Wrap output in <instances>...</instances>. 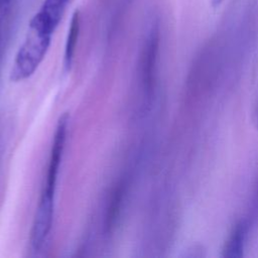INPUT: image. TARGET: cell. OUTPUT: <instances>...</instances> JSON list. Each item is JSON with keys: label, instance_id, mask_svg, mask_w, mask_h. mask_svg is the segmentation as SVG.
I'll use <instances>...</instances> for the list:
<instances>
[{"label": "cell", "instance_id": "cell-1", "mask_svg": "<svg viewBox=\"0 0 258 258\" xmlns=\"http://www.w3.org/2000/svg\"><path fill=\"white\" fill-rule=\"evenodd\" d=\"M50 40L51 35L30 28L25 41L16 53L9 75L11 82L24 81L35 73L46 54Z\"/></svg>", "mask_w": 258, "mask_h": 258}, {"label": "cell", "instance_id": "cell-2", "mask_svg": "<svg viewBox=\"0 0 258 258\" xmlns=\"http://www.w3.org/2000/svg\"><path fill=\"white\" fill-rule=\"evenodd\" d=\"M69 119H70L69 113L67 112L63 113L58 118L55 131H54L52 146H51L49 160H48L46 179L41 191V195L51 197V198L52 197L54 198V195H55L56 181H57L59 166L61 163V158H62L66 139H67Z\"/></svg>", "mask_w": 258, "mask_h": 258}, {"label": "cell", "instance_id": "cell-3", "mask_svg": "<svg viewBox=\"0 0 258 258\" xmlns=\"http://www.w3.org/2000/svg\"><path fill=\"white\" fill-rule=\"evenodd\" d=\"M53 212L54 199L40 196L30 232V244L34 250H39L45 243L51 230Z\"/></svg>", "mask_w": 258, "mask_h": 258}, {"label": "cell", "instance_id": "cell-4", "mask_svg": "<svg viewBox=\"0 0 258 258\" xmlns=\"http://www.w3.org/2000/svg\"><path fill=\"white\" fill-rule=\"evenodd\" d=\"M158 49L157 31H152L146 41L142 58V80L146 96H150L153 89L154 70Z\"/></svg>", "mask_w": 258, "mask_h": 258}, {"label": "cell", "instance_id": "cell-5", "mask_svg": "<svg viewBox=\"0 0 258 258\" xmlns=\"http://www.w3.org/2000/svg\"><path fill=\"white\" fill-rule=\"evenodd\" d=\"M69 1L70 0H45L42 8L33 19L42 27L53 32Z\"/></svg>", "mask_w": 258, "mask_h": 258}, {"label": "cell", "instance_id": "cell-6", "mask_svg": "<svg viewBox=\"0 0 258 258\" xmlns=\"http://www.w3.org/2000/svg\"><path fill=\"white\" fill-rule=\"evenodd\" d=\"M248 232V224L246 221H240L233 229L228 241L223 249L225 257H242L245 239Z\"/></svg>", "mask_w": 258, "mask_h": 258}, {"label": "cell", "instance_id": "cell-7", "mask_svg": "<svg viewBox=\"0 0 258 258\" xmlns=\"http://www.w3.org/2000/svg\"><path fill=\"white\" fill-rule=\"evenodd\" d=\"M79 31H80V20H79V13L76 12L72 18L69 34H68V39L66 43V49H64V57H63V66L66 72H70L74 56H75V51H76V46H77V41H78V36H79Z\"/></svg>", "mask_w": 258, "mask_h": 258}, {"label": "cell", "instance_id": "cell-8", "mask_svg": "<svg viewBox=\"0 0 258 258\" xmlns=\"http://www.w3.org/2000/svg\"><path fill=\"white\" fill-rule=\"evenodd\" d=\"M251 122L253 124V127L258 131V94L254 101L251 111Z\"/></svg>", "mask_w": 258, "mask_h": 258}, {"label": "cell", "instance_id": "cell-9", "mask_svg": "<svg viewBox=\"0 0 258 258\" xmlns=\"http://www.w3.org/2000/svg\"><path fill=\"white\" fill-rule=\"evenodd\" d=\"M10 0H0V11H4L6 7L9 5Z\"/></svg>", "mask_w": 258, "mask_h": 258}, {"label": "cell", "instance_id": "cell-10", "mask_svg": "<svg viewBox=\"0 0 258 258\" xmlns=\"http://www.w3.org/2000/svg\"><path fill=\"white\" fill-rule=\"evenodd\" d=\"M223 2L224 0H211V5L213 8H218Z\"/></svg>", "mask_w": 258, "mask_h": 258}]
</instances>
